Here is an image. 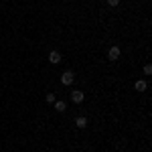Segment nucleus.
Returning a JSON list of instances; mask_svg holds the SVG:
<instances>
[{
  "mask_svg": "<svg viewBox=\"0 0 152 152\" xmlns=\"http://www.w3.org/2000/svg\"><path fill=\"white\" fill-rule=\"evenodd\" d=\"M49 61H51L53 65L61 63V53H59V51H51V53H49Z\"/></svg>",
  "mask_w": 152,
  "mask_h": 152,
  "instance_id": "5",
  "label": "nucleus"
},
{
  "mask_svg": "<svg viewBox=\"0 0 152 152\" xmlns=\"http://www.w3.org/2000/svg\"><path fill=\"white\" fill-rule=\"evenodd\" d=\"M107 4H110V6H112V8H116L118 4H120V0H107Z\"/></svg>",
  "mask_w": 152,
  "mask_h": 152,
  "instance_id": "10",
  "label": "nucleus"
},
{
  "mask_svg": "<svg viewBox=\"0 0 152 152\" xmlns=\"http://www.w3.org/2000/svg\"><path fill=\"white\" fill-rule=\"evenodd\" d=\"M55 99H57L55 94H47V102H49V104H55Z\"/></svg>",
  "mask_w": 152,
  "mask_h": 152,
  "instance_id": "8",
  "label": "nucleus"
},
{
  "mask_svg": "<svg viewBox=\"0 0 152 152\" xmlns=\"http://www.w3.org/2000/svg\"><path fill=\"white\" fill-rule=\"evenodd\" d=\"M120 55H122V51H120V47H116V45L107 49V59H110V61H118Z\"/></svg>",
  "mask_w": 152,
  "mask_h": 152,
  "instance_id": "2",
  "label": "nucleus"
},
{
  "mask_svg": "<svg viewBox=\"0 0 152 152\" xmlns=\"http://www.w3.org/2000/svg\"><path fill=\"white\" fill-rule=\"evenodd\" d=\"M83 99H85V94L83 91H79V89H73L71 91V102L73 104H81Z\"/></svg>",
  "mask_w": 152,
  "mask_h": 152,
  "instance_id": "3",
  "label": "nucleus"
},
{
  "mask_svg": "<svg viewBox=\"0 0 152 152\" xmlns=\"http://www.w3.org/2000/svg\"><path fill=\"white\" fill-rule=\"evenodd\" d=\"M55 110H57L59 114H63V112H65V110H67V102H65V99H55Z\"/></svg>",
  "mask_w": 152,
  "mask_h": 152,
  "instance_id": "4",
  "label": "nucleus"
},
{
  "mask_svg": "<svg viewBox=\"0 0 152 152\" xmlns=\"http://www.w3.org/2000/svg\"><path fill=\"white\" fill-rule=\"evenodd\" d=\"M134 89H136V91H140V94H142V91H146V89H148V83L144 81V79H138V81L134 83Z\"/></svg>",
  "mask_w": 152,
  "mask_h": 152,
  "instance_id": "6",
  "label": "nucleus"
},
{
  "mask_svg": "<svg viewBox=\"0 0 152 152\" xmlns=\"http://www.w3.org/2000/svg\"><path fill=\"white\" fill-rule=\"evenodd\" d=\"M144 75H152V67L150 65H144Z\"/></svg>",
  "mask_w": 152,
  "mask_h": 152,
  "instance_id": "9",
  "label": "nucleus"
},
{
  "mask_svg": "<svg viewBox=\"0 0 152 152\" xmlns=\"http://www.w3.org/2000/svg\"><path fill=\"white\" fill-rule=\"evenodd\" d=\"M73 81H75V73H73L71 69L63 71V75H61V83H63V85H71Z\"/></svg>",
  "mask_w": 152,
  "mask_h": 152,
  "instance_id": "1",
  "label": "nucleus"
},
{
  "mask_svg": "<svg viewBox=\"0 0 152 152\" xmlns=\"http://www.w3.org/2000/svg\"><path fill=\"white\" fill-rule=\"evenodd\" d=\"M87 122H89V120H87V116H79V118H75V126H77L79 130L85 128V126H87Z\"/></svg>",
  "mask_w": 152,
  "mask_h": 152,
  "instance_id": "7",
  "label": "nucleus"
}]
</instances>
